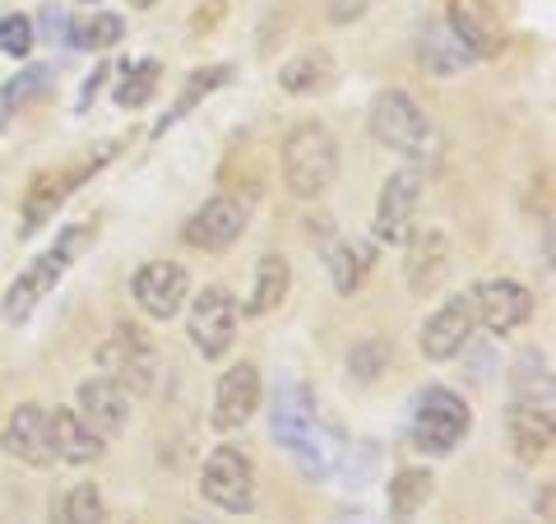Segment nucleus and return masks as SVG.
Here are the masks:
<instances>
[{
  "label": "nucleus",
  "instance_id": "f257e3e1",
  "mask_svg": "<svg viewBox=\"0 0 556 524\" xmlns=\"http://www.w3.org/2000/svg\"><path fill=\"white\" fill-rule=\"evenodd\" d=\"M269 427H274V441L292 456V464L302 469L306 483L329 478V469H334V441L320 432V423H316V395H311L302 380H278L274 409H269Z\"/></svg>",
  "mask_w": 556,
  "mask_h": 524
},
{
  "label": "nucleus",
  "instance_id": "f03ea898",
  "mask_svg": "<svg viewBox=\"0 0 556 524\" xmlns=\"http://www.w3.org/2000/svg\"><path fill=\"white\" fill-rule=\"evenodd\" d=\"M278 163H283V182L292 196L316 200L339 177V139L329 135V126H320V121H302V126H292L283 135Z\"/></svg>",
  "mask_w": 556,
  "mask_h": 524
},
{
  "label": "nucleus",
  "instance_id": "7ed1b4c3",
  "mask_svg": "<svg viewBox=\"0 0 556 524\" xmlns=\"http://www.w3.org/2000/svg\"><path fill=\"white\" fill-rule=\"evenodd\" d=\"M367 126H371V139L376 145H386L394 153H404V159L422 163L437 153V126H431L427 108L417 102L408 89H386L376 93L371 112H367Z\"/></svg>",
  "mask_w": 556,
  "mask_h": 524
},
{
  "label": "nucleus",
  "instance_id": "20e7f679",
  "mask_svg": "<svg viewBox=\"0 0 556 524\" xmlns=\"http://www.w3.org/2000/svg\"><path fill=\"white\" fill-rule=\"evenodd\" d=\"M93 237H98L93 228H70V233H61L56 247L42 251V255L33 260V265H28V270H24V274L5 288V307H0V311H5V321H10V325H24V321L33 316V311H38V307L47 302V297L56 292V284L65 278V270L75 265V255H79L84 247H89Z\"/></svg>",
  "mask_w": 556,
  "mask_h": 524
},
{
  "label": "nucleus",
  "instance_id": "39448f33",
  "mask_svg": "<svg viewBox=\"0 0 556 524\" xmlns=\"http://www.w3.org/2000/svg\"><path fill=\"white\" fill-rule=\"evenodd\" d=\"M413 446L422 456H455V446H464V436L473 432V409L468 399L450 386H427L417 395V409H413Z\"/></svg>",
  "mask_w": 556,
  "mask_h": 524
},
{
  "label": "nucleus",
  "instance_id": "423d86ee",
  "mask_svg": "<svg viewBox=\"0 0 556 524\" xmlns=\"http://www.w3.org/2000/svg\"><path fill=\"white\" fill-rule=\"evenodd\" d=\"M200 497L223 515H251L260 497L255 460L241 446H214V456L200 469Z\"/></svg>",
  "mask_w": 556,
  "mask_h": 524
},
{
  "label": "nucleus",
  "instance_id": "0eeeda50",
  "mask_svg": "<svg viewBox=\"0 0 556 524\" xmlns=\"http://www.w3.org/2000/svg\"><path fill=\"white\" fill-rule=\"evenodd\" d=\"M98 372L126 395H149L159 386V353L139 325H116L98 348Z\"/></svg>",
  "mask_w": 556,
  "mask_h": 524
},
{
  "label": "nucleus",
  "instance_id": "6e6552de",
  "mask_svg": "<svg viewBox=\"0 0 556 524\" xmlns=\"http://www.w3.org/2000/svg\"><path fill=\"white\" fill-rule=\"evenodd\" d=\"M237 325H241V307L223 284H208V288H200L195 297H190L186 335H190V344H195V353L204 362H218V358L232 353Z\"/></svg>",
  "mask_w": 556,
  "mask_h": 524
},
{
  "label": "nucleus",
  "instance_id": "1a4fd4ad",
  "mask_svg": "<svg viewBox=\"0 0 556 524\" xmlns=\"http://www.w3.org/2000/svg\"><path fill=\"white\" fill-rule=\"evenodd\" d=\"M468 307H473V321L486 335H510V329L533 321L538 297L519 278H478L468 288Z\"/></svg>",
  "mask_w": 556,
  "mask_h": 524
},
{
  "label": "nucleus",
  "instance_id": "9d476101",
  "mask_svg": "<svg viewBox=\"0 0 556 524\" xmlns=\"http://www.w3.org/2000/svg\"><path fill=\"white\" fill-rule=\"evenodd\" d=\"M116 153V145H102L98 159H84L79 167H61V172H42V177H33L28 186V196H24V223H20V237H33V233H42L51 219H56V209L75 196V186L79 182H89L93 172L108 163Z\"/></svg>",
  "mask_w": 556,
  "mask_h": 524
},
{
  "label": "nucleus",
  "instance_id": "9b49d317",
  "mask_svg": "<svg viewBox=\"0 0 556 524\" xmlns=\"http://www.w3.org/2000/svg\"><path fill=\"white\" fill-rule=\"evenodd\" d=\"M417 209H422V172L417 167H399L380 186L376 200V241L386 247H404L417 233Z\"/></svg>",
  "mask_w": 556,
  "mask_h": 524
},
{
  "label": "nucleus",
  "instance_id": "f8f14e48",
  "mask_svg": "<svg viewBox=\"0 0 556 524\" xmlns=\"http://www.w3.org/2000/svg\"><path fill=\"white\" fill-rule=\"evenodd\" d=\"M130 292H135V302L149 321H172L190 297V278H186V270L177 265V260H149V265L135 270Z\"/></svg>",
  "mask_w": 556,
  "mask_h": 524
},
{
  "label": "nucleus",
  "instance_id": "ddd939ff",
  "mask_svg": "<svg viewBox=\"0 0 556 524\" xmlns=\"http://www.w3.org/2000/svg\"><path fill=\"white\" fill-rule=\"evenodd\" d=\"M247 233V204L232 200V196H214V200H204L195 214L186 219V247H195V251H208V255H218V251H228L237 247V237Z\"/></svg>",
  "mask_w": 556,
  "mask_h": 524
},
{
  "label": "nucleus",
  "instance_id": "4468645a",
  "mask_svg": "<svg viewBox=\"0 0 556 524\" xmlns=\"http://www.w3.org/2000/svg\"><path fill=\"white\" fill-rule=\"evenodd\" d=\"M445 28L468 47L473 61H492L506 47V33H501V14L492 0H445Z\"/></svg>",
  "mask_w": 556,
  "mask_h": 524
},
{
  "label": "nucleus",
  "instance_id": "2eb2a0df",
  "mask_svg": "<svg viewBox=\"0 0 556 524\" xmlns=\"http://www.w3.org/2000/svg\"><path fill=\"white\" fill-rule=\"evenodd\" d=\"M255 409H260V366L255 362H232L228 372L218 376L208 423H214L218 432H237V427L251 423Z\"/></svg>",
  "mask_w": 556,
  "mask_h": 524
},
{
  "label": "nucleus",
  "instance_id": "dca6fc26",
  "mask_svg": "<svg viewBox=\"0 0 556 524\" xmlns=\"http://www.w3.org/2000/svg\"><path fill=\"white\" fill-rule=\"evenodd\" d=\"M473 307H468V297H450V302H441L437 311L427 316L422 325V353L427 362H450V358H459L468 344H473Z\"/></svg>",
  "mask_w": 556,
  "mask_h": 524
},
{
  "label": "nucleus",
  "instance_id": "f3484780",
  "mask_svg": "<svg viewBox=\"0 0 556 524\" xmlns=\"http://www.w3.org/2000/svg\"><path fill=\"white\" fill-rule=\"evenodd\" d=\"M506 436H510L515 456L529 460V464L552 456V446H556L552 399H510V409H506Z\"/></svg>",
  "mask_w": 556,
  "mask_h": 524
},
{
  "label": "nucleus",
  "instance_id": "a211bd4d",
  "mask_svg": "<svg viewBox=\"0 0 556 524\" xmlns=\"http://www.w3.org/2000/svg\"><path fill=\"white\" fill-rule=\"evenodd\" d=\"M0 446H5L10 460H20V464H28V469L56 464V456H51V432H47V409H42V404H20V409H10L5 427H0Z\"/></svg>",
  "mask_w": 556,
  "mask_h": 524
},
{
  "label": "nucleus",
  "instance_id": "6ab92c4d",
  "mask_svg": "<svg viewBox=\"0 0 556 524\" xmlns=\"http://www.w3.org/2000/svg\"><path fill=\"white\" fill-rule=\"evenodd\" d=\"M75 413L102 436V441H112V436H121L130 427V395L108 376H89L75 395Z\"/></svg>",
  "mask_w": 556,
  "mask_h": 524
},
{
  "label": "nucleus",
  "instance_id": "aec40b11",
  "mask_svg": "<svg viewBox=\"0 0 556 524\" xmlns=\"http://www.w3.org/2000/svg\"><path fill=\"white\" fill-rule=\"evenodd\" d=\"M47 432H51V456L61 464H93L108 450V441L75 409H47Z\"/></svg>",
  "mask_w": 556,
  "mask_h": 524
},
{
  "label": "nucleus",
  "instance_id": "412c9836",
  "mask_svg": "<svg viewBox=\"0 0 556 524\" xmlns=\"http://www.w3.org/2000/svg\"><path fill=\"white\" fill-rule=\"evenodd\" d=\"M408 260H404V274H408V288L413 292H437L450 274V237L441 228H427V233H413L408 241Z\"/></svg>",
  "mask_w": 556,
  "mask_h": 524
},
{
  "label": "nucleus",
  "instance_id": "4be33fe9",
  "mask_svg": "<svg viewBox=\"0 0 556 524\" xmlns=\"http://www.w3.org/2000/svg\"><path fill=\"white\" fill-rule=\"evenodd\" d=\"M325 270L343 297H353L362 284H367V274L376 270V247L362 237H334L325 247Z\"/></svg>",
  "mask_w": 556,
  "mask_h": 524
},
{
  "label": "nucleus",
  "instance_id": "5701e85b",
  "mask_svg": "<svg viewBox=\"0 0 556 524\" xmlns=\"http://www.w3.org/2000/svg\"><path fill=\"white\" fill-rule=\"evenodd\" d=\"M417 61H422V70L437 79H455L464 65H473L468 47L445 28V20L422 24V33H417Z\"/></svg>",
  "mask_w": 556,
  "mask_h": 524
},
{
  "label": "nucleus",
  "instance_id": "b1692460",
  "mask_svg": "<svg viewBox=\"0 0 556 524\" xmlns=\"http://www.w3.org/2000/svg\"><path fill=\"white\" fill-rule=\"evenodd\" d=\"M223 84H232V65H200V70H190V75H186V89L177 93V102H172V108H167L159 121H153V139L167 135L172 126H177V121H186L204 98H214Z\"/></svg>",
  "mask_w": 556,
  "mask_h": 524
},
{
  "label": "nucleus",
  "instance_id": "393cba45",
  "mask_svg": "<svg viewBox=\"0 0 556 524\" xmlns=\"http://www.w3.org/2000/svg\"><path fill=\"white\" fill-rule=\"evenodd\" d=\"M334 75H339V65L329 51H302V57L278 65V89L292 98H311V93H325L334 84Z\"/></svg>",
  "mask_w": 556,
  "mask_h": 524
},
{
  "label": "nucleus",
  "instance_id": "a878e982",
  "mask_svg": "<svg viewBox=\"0 0 556 524\" xmlns=\"http://www.w3.org/2000/svg\"><path fill=\"white\" fill-rule=\"evenodd\" d=\"M292 288V265L283 255H260L255 260V284H251V297H247V316H269V311L283 302Z\"/></svg>",
  "mask_w": 556,
  "mask_h": 524
},
{
  "label": "nucleus",
  "instance_id": "bb28decb",
  "mask_svg": "<svg viewBox=\"0 0 556 524\" xmlns=\"http://www.w3.org/2000/svg\"><path fill=\"white\" fill-rule=\"evenodd\" d=\"M431 478L427 469H399V474L390 478V487H386V501H390V520L394 524H408L417 511L427 506V497H431Z\"/></svg>",
  "mask_w": 556,
  "mask_h": 524
},
{
  "label": "nucleus",
  "instance_id": "cd10ccee",
  "mask_svg": "<svg viewBox=\"0 0 556 524\" xmlns=\"http://www.w3.org/2000/svg\"><path fill=\"white\" fill-rule=\"evenodd\" d=\"M126 38V24H121V14L112 10H93L89 20H70L65 28V42L75 51H108Z\"/></svg>",
  "mask_w": 556,
  "mask_h": 524
},
{
  "label": "nucleus",
  "instance_id": "c85d7f7f",
  "mask_svg": "<svg viewBox=\"0 0 556 524\" xmlns=\"http://www.w3.org/2000/svg\"><path fill=\"white\" fill-rule=\"evenodd\" d=\"M51 84H56V70H51V65H42V61H38V65H24L20 75H14L5 89H0V116L24 112L28 102H38V98L51 89Z\"/></svg>",
  "mask_w": 556,
  "mask_h": 524
},
{
  "label": "nucleus",
  "instance_id": "c756f323",
  "mask_svg": "<svg viewBox=\"0 0 556 524\" xmlns=\"http://www.w3.org/2000/svg\"><path fill=\"white\" fill-rule=\"evenodd\" d=\"M51 520L56 524H102L108 520V501H102L98 483H75L61 501H51Z\"/></svg>",
  "mask_w": 556,
  "mask_h": 524
},
{
  "label": "nucleus",
  "instance_id": "7c9ffc66",
  "mask_svg": "<svg viewBox=\"0 0 556 524\" xmlns=\"http://www.w3.org/2000/svg\"><path fill=\"white\" fill-rule=\"evenodd\" d=\"M159 79H163V65L153 61V57H144V61H135V65H121V84H116V108H126V112H135V108H144V102L159 93Z\"/></svg>",
  "mask_w": 556,
  "mask_h": 524
},
{
  "label": "nucleus",
  "instance_id": "2f4dec72",
  "mask_svg": "<svg viewBox=\"0 0 556 524\" xmlns=\"http://www.w3.org/2000/svg\"><path fill=\"white\" fill-rule=\"evenodd\" d=\"M510 399H552V366L547 353L525 348L510 366Z\"/></svg>",
  "mask_w": 556,
  "mask_h": 524
},
{
  "label": "nucleus",
  "instance_id": "473e14b6",
  "mask_svg": "<svg viewBox=\"0 0 556 524\" xmlns=\"http://www.w3.org/2000/svg\"><path fill=\"white\" fill-rule=\"evenodd\" d=\"M390 358H394L390 339L367 335V339H357L353 348H348V376L362 380V386H371V380H380V372H390Z\"/></svg>",
  "mask_w": 556,
  "mask_h": 524
},
{
  "label": "nucleus",
  "instance_id": "72a5a7b5",
  "mask_svg": "<svg viewBox=\"0 0 556 524\" xmlns=\"http://www.w3.org/2000/svg\"><path fill=\"white\" fill-rule=\"evenodd\" d=\"M33 42H38V33H33L28 14H20V10H5V14H0V51H5V57L24 61L28 51H33Z\"/></svg>",
  "mask_w": 556,
  "mask_h": 524
},
{
  "label": "nucleus",
  "instance_id": "f704fd0d",
  "mask_svg": "<svg viewBox=\"0 0 556 524\" xmlns=\"http://www.w3.org/2000/svg\"><path fill=\"white\" fill-rule=\"evenodd\" d=\"M65 28H70V14H65L61 5H42V14H38V24H33V33H38V38H47V42H56V38H65Z\"/></svg>",
  "mask_w": 556,
  "mask_h": 524
},
{
  "label": "nucleus",
  "instance_id": "c9c22d12",
  "mask_svg": "<svg viewBox=\"0 0 556 524\" xmlns=\"http://www.w3.org/2000/svg\"><path fill=\"white\" fill-rule=\"evenodd\" d=\"M108 75H112V65H93V75L84 79V89H79V102H75V112H89V102L108 89Z\"/></svg>",
  "mask_w": 556,
  "mask_h": 524
},
{
  "label": "nucleus",
  "instance_id": "e433bc0d",
  "mask_svg": "<svg viewBox=\"0 0 556 524\" xmlns=\"http://www.w3.org/2000/svg\"><path fill=\"white\" fill-rule=\"evenodd\" d=\"M367 14V0H329V20L334 24H353Z\"/></svg>",
  "mask_w": 556,
  "mask_h": 524
},
{
  "label": "nucleus",
  "instance_id": "4c0bfd02",
  "mask_svg": "<svg viewBox=\"0 0 556 524\" xmlns=\"http://www.w3.org/2000/svg\"><path fill=\"white\" fill-rule=\"evenodd\" d=\"M538 515L552 520V483H543V492H538Z\"/></svg>",
  "mask_w": 556,
  "mask_h": 524
},
{
  "label": "nucleus",
  "instance_id": "58836bf2",
  "mask_svg": "<svg viewBox=\"0 0 556 524\" xmlns=\"http://www.w3.org/2000/svg\"><path fill=\"white\" fill-rule=\"evenodd\" d=\"M130 5H135V10H149V5H159V0H130Z\"/></svg>",
  "mask_w": 556,
  "mask_h": 524
},
{
  "label": "nucleus",
  "instance_id": "ea45409f",
  "mask_svg": "<svg viewBox=\"0 0 556 524\" xmlns=\"http://www.w3.org/2000/svg\"><path fill=\"white\" fill-rule=\"evenodd\" d=\"M339 524H367V515H348V520H339Z\"/></svg>",
  "mask_w": 556,
  "mask_h": 524
},
{
  "label": "nucleus",
  "instance_id": "a19ab883",
  "mask_svg": "<svg viewBox=\"0 0 556 524\" xmlns=\"http://www.w3.org/2000/svg\"><path fill=\"white\" fill-rule=\"evenodd\" d=\"M79 5H93V0H79Z\"/></svg>",
  "mask_w": 556,
  "mask_h": 524
}]
</instances>
